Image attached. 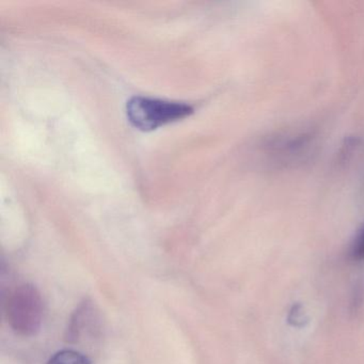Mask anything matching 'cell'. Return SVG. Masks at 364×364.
Returning <instances> with one entry per match:
<instances>
[{"mask_svg": "<svg viewBox=\"0 0 364 364\" xmlns=\"http://www.w3.org/2000/svg\"><path fill=\"white\" fill-rule=\"evenodd\" d=\"M191 106L178 102L135 97L127 102L129 122L140 131L150 132L159 127L186 118L193 114Z\"/></svg>", "mask_w": 364, "mask_h": 364, "instance_id": "1", "label": "cell"}, {"mask_svg": "<svg viewBox=\"0 0 364 364\" xmlns=\"http://www.w3.org/2000/svg\"><path fill=\"white\" fill-rule=\"evenodd\" d=\"M41 299L33 287L25 285L14 293L10 301V321L16 331L31 334L41 323Z\"/></svg>", "mask_w": 364, "mask_h": 364, "instance_id": "2", "label": "cell"}, {"mask_svg": "<svg viewBox=\"0 0 364 364\" xmlns=\"http://www.w3.org/2000/svg\"><path fill=\"white\" fill-rule=\"evenodd\" d=\"M313 144L314 136L311 133L284 134L270 138L265 149L276 163L294 164L308 156Z\"/></svg>", "mask_w": 364, "mask_h": 364, "instance_id": "3", "label": "cell"}, {"mask_svg": "<svg viewBox=\"0 0 364 364\" xmlns=\"http://www.w3.org/2000/svg\"><path fill=\"white\" fill-rule=\"evenodd\" d=\"M48 364H91V361L78 351L63 349L55 353Z\"/></svg>", "mask_w": 364, "mask_h": 364, "instance_id": "4", "label": "cell"}, {"mask_svg": "<svg viewBox=\"0 0 364 364\" xmlns=\"http://www.w3.org/2000/svg\"><path fill=\"white\" fill-rule=\"evenodd\" d=\"M348 255L351 261H364V223L360 225L351 240Z\"/></svg>", "mask_w": 364, "mask_h": 364, "instance_id": "5", "label": "cell"}, {"mask_svg": "<svg viewBox=\"0 0 364 364\" xmlns=\"http://www.w3.org/2000/svg\"><path fill=\"white\" fill-rule=\"evenodd\" d=\"M289 323L294 327H302L308 321V316L301 304H294L289 313Z\"/></svg>", "mask_w": 364, "mask_h": 364, "instance_id": "6", "label": "cell"}]
</instances>
